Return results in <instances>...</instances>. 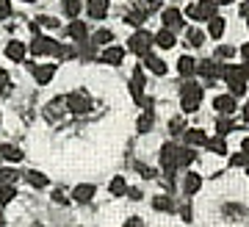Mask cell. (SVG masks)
<instances>
[{
  "mask_svg": "<svg viewBox=\"0 0 249 227\" xmlns=\"http://www.w3.org/2000/svg\"><path fill=\"white\" fill-rule=\"evenodd\" d=\"M194 150L191 147H178V144H166V147L160 150V166H163V172H166V180L172 183V175H175V169L180 166H188L194 161Z\"/></svg>",
  "mask_w": 249,
  "mask_h": 227,
  "instance_id": "obj_1",
  "label": "cell"
},
{
  "mask_svg": "<svg viewBox=\"0 0 249 227\" xmlns=\"http://www.w3.org/2000/svg\"><path fill=\"white\" fill-rule=\"evenodd\" d=\"M227 86H230V95L232 97H241L247 92V70L244 67H224L222 70Z\"/></svg>",
  "mask_w": 249,
  "mask_h": 227,
  "instance_id": "obj_2",
  "label": "cell"
},
{
  "mask_svg": "<svg viewBox=\"0 0 249 227\" xmlns=\"http://www.w3.org/2000/svg\"><path fill=\"white\" fill-rule=\"evenodd\" d=\"M202 103V86H196V83H186L183 92H180V105H183V111L186 114H194Z\"/></svg>",
  "mask_w": 249,
  "mask_h": 227,
  "instance_id": "obj_3",
  "label": "cell"
},
{
  "mask_svg": "<svg viewBox=\"0 0 249 227\" xmlns=\"http://www.w3.org/2000/svg\"><path fill=\"white\" fill-rule=\"evenodd\" d=\"M64 103H67V108H70L72 114H89L91 111V100H89V95H86L83 89L70 92V95L64 97Z\"/></svg>",
  "mask_w": 249,
  "mask_h": 227,
  "instance_id": "obj_4",
  "label": "cell"
},
{
  "mask_svg": "<svg viewBox=\"0 0 249 227\" xmlns=\"http://www.w3.org/2000/svg\"><path fill=\"white\" fill-rule=\"evenodd\" d=\"M152 34H147V31H136L133 36H130V39H127V47H130V50L136 53V56H147V53L152 50Z\"/></svg>",
  "mask_w": 249,
  "mask_h": 227,
  "instance_id": "obj_5",
  "label": "cell"
},
{
  "mask_svg": "<svg viewBox=\"0 0 249 227\" xmlns=\"http://www.w3.org/2000/svg\"><path fill=\"white\" fill-rule=\"evenodd\" d=\"M216 0H199V3H194V6H188V17L191 19H211L216 17Z\"/></svg>",
  "mask_w": 249,
  "mask_h": 227,
  "instance_id": "obj_6",
  "label": "cell"
},
{
  "mask_svg": "<svg viewBox=\"0 0 249 227\" xmlns=\"http://www.w3.org/2000/svg\"><path fill=\"white\" fill-rule=\"evenodd\" d=\"M130 92H133V100L139 105H144V70L136 67L133 70V78H130Z\"/></svg>",
  "mask_w": 249,
  "mask_h": 227,
  "instance_id": "obj_7",
  "label": "cell"
},
{
  "mask_svg": "<svg viewBox=\"0 0 249 227\" xmlns=\"http://www.w3.org/2000/svg\"><path fill=\"white\" fill-rule=\"evenodd\" d=\"M160 19H163V28H169L172 34L183 25V14H180L178 9H163L160 11Z\"/></svg>",
  "mask_w": 249,
  "mask_h": 227,
  "instance_id": "obj_8",
  "label": "cell"
},
{
  "mask_svg": "<svg viewBox=\"0 0 249 227\" xmlns=\"http://www.w3.org/2000/svg\"><path fill=\"white\" fill-rule=\"evenodd\" d=\"M55 44L53 39H47V36H34V44H31V50H34V56H47V53H53L55 50Z\"/></svg>",
  "mask_w": 249,
  "mask_h": 227,
  "instance_id": "obj_9",
  "label": "cell"
},
{
  "mask_svg": "<svg viewBox=\"0 0 249 227\" xmlns=\"http://www.w3.org/2000/svg\"><path fill=\"white\" fill-rule=\"evenodd\" d=\"M34 70V78H36V83H50L53 80V75H55V67L53 64H36V67H31Z\"/></svg>",
  "mask_w": 249,
  "mask_h": 227,
  "instance_id": "obj_10",
  "label": "cell"
},
{
  "mask_svg": "<svg viewBox=\"0 0 249 227\" xmlns=\"http://www.w3.org/2000/svg\"><path fill=\"white\" fill-rule=\"evenodd\" d=\"M194 72H199L202 78H211V80H213L216 75H222V67H219L216 61H211V58H205V61H196V70H194Z\"/></svg>",
  "mask_w": 249,
  "mask_h": 227,
  "instance_id": "obj_11",
  "label": "cell"
},
{
  "mask_svg": "<svg viewBox=\"0 0 249 227\" xmlns=\"http://www.w3.org/2000/svg\"><path fill=\"white\" fill-rule=\"evenodd\" d=\"M91 197H94V186L91 183H80V186H75V191H72V200L80 202V205H86Z\"/></svg>",
  "mask_w": 249,
  "mask_h": 227,
  "instance_id": "obj_12",
  "label": "cell"
},
{
  "mask_svg": "<svg viewBox=\"0 0 249 227\" xmlns=\"http://www.w3.org/2000/svg\"><path fill=\"white\" fill-rule=\"evenodd\" d=\"M122 58H124V50L122 47H106V50L100 53V61H106V64H122Z\"/></svg>",
  "mask_w": 249,
  "mask_h": 227,
  "instance_id": "obj_13",
  "label": "cell"
},
{
  "mask_svg": "<svg viewBox=\"0 0 249 227\" xmlns=\"http://www.w3.org/2000/svg\"><path fill=\"white\" fill-rule=\"evenodd\" d=\"M152 42L158 44V47H163V50H169V47H175V34H172L169 28H160L158 34L152 36Z\"/></svg>",
  "mask_w": 249,
  "mask_h": 227,
  "instance_id": "obj_14",
  "label": "cell"
},
{
  "mask_svg": "<svg viewBox=\"0 0 249 227\" xmlns=\"http://www.w3.org/2000/svg\"><path fill=\"white\" fill-rule=\"evenodd\" d=\"M213 108L216 111H222V114H232L235 111V97L232 95H219L213 100Z\"/></svg>",
  "mask_w": 249,
  "mask_h": 227,
  "instance_id": "obj_15",
  "label": "cell"
},
{
  "mask_svg": "<svg viewBox=\"0 0 249 227\" xmlns=\"http://www.w3.org/2000/svg\"><path fill=\"white\" fill-rule=\"evenodd\" d=\"M186 144L188 147H205L208 144V136L199 128H191V131H186Z\"/></svg>",
  "mask_w": 249,
  "mask_h": 227,
  "instance_id": "obj_16",
  "label": "cell"
},
{
  "mask_svg": "<svg viewBox=\"0 0 249 227\" xmlns=\"http://www.w3.org/2000/svg\"><path fill=\"white\" fill-rule=\"evenodd\" d=\"M142 58H144V67H150V72H155V75H166V64L160 61L158 56L147 53V56H142Z\"/></svg>",
  "mask_w": 249,
  "mask_h": 227,
  "instance_id": "obj_17",
  "label": "cell"
},
{
  "mask_svg": "<svg viewBox=\"0 0 249 227\" xmlns=\"http://www.w3.org/2000/svg\"><path fill=\"white\" fill-rule=\"evenodd\" d=\"M108 14V0H89V17L103 19Z\"/></svg>",
  "mask_w": 249,
  "mask_h": 227,
  "instance_id": "obj_18",
  "label": "cell"
},
{
  "mask_svg": "<svg viewBox=\"0 0 249 227\" xmlns=\"http://www.w3.org/2000/svg\"><path fill=\"white\" fill-rule=\"evenodd\" d=\"M199 186H202V177L196 175V172H188L186 180H183V191H186V194H196V191H199Z\"/></svg>",
  "mask_w": 249,
  "mask_h": 227,
  "instance_id": "obj_19",
  "label": "cell"
},
{
  "mask_svg": "<svg viewBox=\"0 0 249 227\" xmlns=\"http://www.w3.org/2000/svg\"><path fill=\"white\" fill-rule=\"evenodd\" d=\"M6 56H9L11 61H22V58H25V44H22V42L6 44Z\"/></svg>",
  "mask_w": 249,
  "mask_h": 227,
  "instance_id": "obj_20",
  "label": "cell"
},
{
  "mask_svg": "<svg viewBox=\"0 0 249 227\" xmlns=\"http://www.w3.org/2000/svg\"><path fill=\"white\" fill-rule=\"evenodd\" d=\"M178 70H180V75H183V78H188V75H194L196 61L191 58V56H183V58L178 61Z\"/></svg>",
  "mask_w": 249,
  "mask_h": 227,
  "instance_id": "obj_21",
  "label": "cell"
},
{
  "mask_svg": "<svg viewBox=\"0 0 249 227\" xmlns=\"http://www.w3.org/2000/svg\"><path fill=\"white\" fill-rule=\"evenodd\" d=\"M70 36L80 44L83 39H86V25H83L80 19H72V22H70Z\"/></svg>",
  "mask_w": 249,
  "mask_h": 227,
  "instance_id": "obj_22",
  "label": "cell"
},
{
  "mask_svg": "<svg viewBox=\"0 0 249 227\" xmlns=\"http://www.w3.org/2000/svg\"><path fill=\"white\" fill-rule=\"evenodd\" d=\"M0 158H6V161H22V150L19 147H11V144H6V147H0Z\"/></svg>",
  "mask_w": 249,
  "mask_h": 227,
  "instance_id": "obj_23",
  "label": "cell"
},
{
  "mask_svg": "<svg viewBox=\"0 0 249 227\" xmlns=\"http://www.w3.org/2000/svg\"><path fill=\"white\" fill-rule=\"evenodd\" d=\"M11 200H17V189L11 183H3L0 186V205H9Z\"/></svg>",
  "mask_w": 249,
  "mask_h": 227,
  "instance_id": "obj_24",
  "label": "cell"
},
{
  "mask_svg": "<svg viewBox=\"0 0 249 227\" xmlns=\"http://www.w3.org/2000/svg\"><path fill=\"white\" fill-rule=\"evenodd\" d=\"M208 34L213 36V39H219V36L224 34V19L222 17H211L208 19Z\"/></svg>",
  "mask_w": 249,
  "mask_h": 227,
  "instance_id": "obj_25",
  "label": "cell"
},
{
  "mask_svg": "<svg viewBox=\"0 0 249 227\" xmlns=\"http://www.w3.org/2000/svg\"><path fill=\"white\" fill-rule=\"evenodd\" d=\"M160 3L163 0H136V9L142 11V14H150V11L160 9Z\"/></svg>",
  "mask_w": 249,
  "mask_h": 227,
  "instance_id": "obj_26",
  "label": "cell"
},
{
  "mask_svg": "<svg viewBox=\"0 0 249 227\" xmlns=\"http://www.w3.org/2000/svg\"><path fill=\"white\" fill-rule=\"evenodd\" d=\"M208 150H213L216 155H224L227 152V144H224V136H216V139H208V144H205Z\"/></svg>",
  "mask_w": 249,
  "mask_h": 227,
  "instance_id": "obj_27",
  "label": "cell"
},
{
  "mask_svg": "<svg viewBox=\"0 0 249 227\" xmlns=\"http://www.w3.org/2000/svg\"><path fill=\"white\" fill-rule=\"evenodd\" d=\"M25 177H28V183L34 186V189H45V186H47V177L42 175V172H34V169H31Z\"/></svg>",
  "mask_w": 249,
  "mask_h": 227,
  "instance_id": "obj_28",
  "label": "cell"
},
{
  "mask_svg": "<svg viewBox=\"0 0 249 227\" xmlns=\"http://www.w3.org/2000/svg\"><path fill=\"white\" fill-rule=\"evenodd\" d=\"M108 189H111V194H114V197H122V194H127V183H124V177H114Z\"/></svg>",
  "mask_w": 249,
  "mask_h": 227,
  "instance_id": "obj_29",
  "label": "cell"
},
{
  "mask_svg": "<svg viewBox=\"0 0 249 227\" xmlns=\"http://www.w3.org/2000/svg\"><path fill=\"white\" fill-rule=\"evenodd\" d=\"M152 208L155 210H175V202H172V197H155L152 200Z\"/></svg>",
  "mask_w": 249,
  "mask_h": 227,
  "instance_id": "obj_30",
  "label": "cell"
},
{
  "mask_svg": "<svg viewBox=\"0 0 249 227\" xmlns=\"http://www.w3.org/2000/svg\"><path fill=\"white\" fill-rule=\"evenodd\" d=\"M64 11H67V17L78 19V14H80V0H64Z\"/></svg>",
  "mask_w": 249,
  "mask_h": 227,
  "instance_id": "obj_31",
  "label": "cell"
},
{
  "mask_svg": "<svg viewBox=\"0 0 249 227\" xmlns=\"http://www.w3.org/2000/svg\"><path fill=\"white\" fill-rule=\"evenodd\" d=\"M17 177H19L17 169H0V186H3V183H11V186H14V183H17Z\"/></svg>",
  "mask_w": 249,
  "mask_h": 227,
  "instance_id": "obj_32",
  "label": "cell"
},
{
  "mask_svg": "<svg viewBox=\"0 0 249 227\" xmlns=\"http://www.w3.org/2000/svg\"><path fill=\"white\" fill-rule=\"evenodd\" d=\"M186 39L191 42V47H202V42H205V34H202V31H196V28H191V31L186 34Z\"/></svg>",
  "mask_w": 249,
  "mask_h": 227,
  "instance_id": "obj_33",
  "label": "cell"
},
{
  "mask_svg": "<svg viewBox=\"0 0 249 227\" xmlns=\"http://www.w3.org/2000/svg\"><path fill=\"white\" fill-rule=\"evenodd\" d=\"M230 131H232V119H227V116H222V119L216 122V133H219V136H227Z\"/></svg>",
  "mask_w": 249,
  "mask_h": 227,
  "instance_id": "obj_34",
  "label": "cell"
},
{
  "mask_svg": "<svg viewBox=\"0 0 249 227\" xmlns=\"http://www.w3.org/2000/svg\"><path fill=\"white\" fill-rule=\"evenodd\" d=\"M150 128H152V111H147L139 116V133H147Z\"/></svg>",
  "mask_w": 249,
  "mask_h": 227,
  "instance_id": "obj_35",
  "label": "cell"
},
{
  "mask_svg": "<svg viewBox=\"0 0 249 227\" xmlns=\"http://www.w3.org/2000/svg\"><path fill=\"white\" fill-rule=\"evenodd\" d=\"M111 39H114V34H111V31H97V34L91 36V42H94V44H108Z\"/></svg>",
  "mask_w": 249,
  "mask_h": 227,
  "instance_id": "obj_36",
  "label": "cell"
},
{
  "mask_svg": "<svg viewBox=\"0 0 249 227\" xmlns=\"http://www.w3.org/2000/svg\"><path fill=\"white\" fill-rule=\"evenodd\" d=\"M11 17V0H0V19Z\"/></svg>",
  "mask_w": 249,
  "mask_h": 227,
  "instance_id": "obj_37",
  "label": "cell"
},
{
  "mask_svg": "<svg viewBox=\"0 0 249 227\" xmlns=\"http://www.w3.org/2000/svg\"><path fill=\"white\" fill-rule=\"evenodd\" d=\"M144 17H147V14H142V11H133V14H127V22H130V25H142Z\"/></svg>",
  "mask_w": 249,
  "mask_h": 227,
  "instance_id": "obj_38",
  "label": "cell"
},
{
  "mask_svg": "<svg viewBox=\"0 0 249 227\" xmlns=\"http://www.w3.org/2000/svg\"><path fill=\"white\" fill-rule=\"evenodd\" d=\"M230 161H232L235 166H247V164H249V155H244V152H241V155H232Z\"/></svg>",
  "mask_w": 249,
  "mask_h": 227,
  "instance_id": "obj_39",
  "label": "cell"
},
{
  "mask_svg": "<svg viewBox=\"0 0 249 227\" xmlns=\"http://www.w3.org/2000/svg\"><path fill=\"white\" fill-rule=\"evenodd\" d=\"M6 86H9V72H6V70H0V95L6 92Z\"/></svg>",
  "mask_w": 249,
  "mask_h": 227,
  "instance_id": "obj_40",
  "label": "cell"
},
{
  "mask_svg": "<svg viewBox=\"0 0 249 227\" xmlns=\"http://www.w3.org/2000/svg\"><path fill=\"white\" fill-rule=\"evenodd\" d=\"M136 169H139V172H142L144 177H155V172H152L150 166H144V164H136Z\"/></svg>",
  "mask_w": 249,
  "mask_h": 227,
  "instance_id": "obj_41",
  "label": "cell"
},
{
  "mask_svg": "<svg viewBox=\"0 0 249 227\" xmlns=\"http://www.w3.org/2000/svg\"><path fill=\"white\" fill-rule=\"evenodd\" d=\"M122 227H144V222L139 216H133V219H127V222H124Z\"/></svg>",
  "mask_w": 249,
  "mask_h": 227,
  "instance_id": "obj_42",
  "label": "cell"
},
{
  "mask_svg": "<svg viewBox=\"0 0 249 227\" xmlns=\"http://www.w3.org/2000/svg\"><path fill=\"white\" fill-rule=\"evenodd\" d=\"M232 53H235V50H232V47H227V44H222V47H219V56H222V58H230Z\"/></svg>",
  "mask_w": 249,
  "mask_h": 227,
  "instance_id": "obj_43",
  "label": "cell"
},
{
  "mask_svg": "<svg viewBox=\"0 0 249 227\" xmlns=\"http://www.w3.org/2000/svg\"><path fill=\"white\" fill-rule=\"evenodd\" d=\"M36 22H42V25H47V28H55V19L53 17H39Z\"/></svg>",
  "mask_w": 249,
  "mask_h": 227,
  "instance_id": "obj_44",
  "label": "cell"
},
{
  "mask_svg": "<svg viewBox=\"0 0 249 227\" xmlns=\"http://www.w3.org/2000/svg\"><path fill=\"white\" fill-rule=\"evenodd\" d=\"M169 128H172V133H178L180 128H183V119H172V125H169Z\"/></svg>",
  "mask_w": 249,
  "mask_h": 227,
  "instance_id": "obj_45",
  "label": "cell"
},
{
  "mask_svg": "<svg viewBox=\"0 0 249 227\" xmlns=\"http://www.w3.org/2000/svg\"><path fill=\"white\" fill-rule=\"evenodd\" d=\"M53 200L58 202V205H67V200H64V194H61V191H55V194H53Z\"/></svg>",
  "mask_w": 249,
  "mask_h": 227,
  "instance_id": "obj_46",
  "label": "cell"
},
{
  "mask_svg": "<svg viewBox=\"0 0 249 227\" xmlns=\"http://www.w3.org/2000/svg\"><path fill=\"white\" fill-rule=\"evenodd\" d=\"M241 152H244V155H249V139L241 141Z\"/></svg>",
  "mask_w": 249,
  "mask_h": 227,
  "instance_id": "obj_47",
  "label": "cell"
},
{
  "mask_svg": "<svg viewBox=\"0 0 249 227\" xmlns=\"http://www.w3.org/2000/svg\"><path fill=\"white\" fill-rule=\"evenodd\" d=\"M127 194H130V200H139V197H142V191H139V189H130Z\"/></svg>",
  "mask_w": 249,
  "mask_h": 227,
  "instance_id": "obj_48",
  "label": "cell"
},
{
  "mask_svg": "<svg viewBox=\"0 0 249 227\" xmlns=\"http://www.w3.org/2000/svg\"><path fill=\"white\" fill-rule=\"evenodd\" d=\"M241 56H244V58H247V61H249V42L244 44V47H241Z\"/></svg>",
  "mask_w": 249,
  "mask_h": 227,
  "instance_id": "obj_49",
  "label": "cell"
},
{
  "mask_svg": "<svg viewBox=\"0 0 249 227\" xmlns=\"http://www.w3.org/2000/svg\"><path fill=\"white\" fill-rule=\"evenodd\" d=\"M244 119H247V122H249V103L244 105Z\"/></svg>",
  "mask_w": 249,
  "mask_h": 227,
  "instance_id": "obj_50",
  "label": "cell"
},
{
  "mask_svg": "<svg viewBox=\"0 0 249 227\" xmlns=\"http://www.w3.org/2000/svg\"><path fill=\"white\" fill-rule=\"evenodd\" d=\"M216 3H219V6H230L232 0H216Z\"/></svg>",
  "mask_w": 249,
  "mask_h": 227,
  "instance_id": "obj_51",
  "label": "cell"
},
{
  "mask_svg": "<svg viewBox=\"0 0 249 227\" xmlns=\"http://www.w3.org/2000/svg\"><path fill=\"white\" fill-rule=\"evenodd\" d=\"M0 227H6V219H3V216H0Z\"/></svg>",
  "mask_w": 249,
  "mask_h": 227,
  "instance_id": "obj_52",
  "label": "cell"
},
{
  "mask_svg": "<svg viewBox=\"0 0 249 227\" xmlns=\"http://www.w3.org/2000/svg\"><path fill=\"white\" fill-rule=\"evenodd\" d=\"M244 70H247V80H249V61H247V67H244Z\"/></svg>",
  "mask_w": 249,
  "mask_h": 227,
  "instance_id": "obj_53",
  "label": "cell"
},
{
  "mask_svg": "<svg viewBox=\"0 0 249 227\" xmlns=\"http://www.w3.org/2000/svg\"><path fill=\"white\" fill-rule=\"evenodd\" d=\"M22 3H34V0H22Z\"/></svg>",
  "mask_w": 249,
  "mask_h": 227,
  "instance_id": "obj_54",
  "label": "cell"
},
{
  "mask_svg": "<svg viewBox=\"0 0 249 227\" xmlns=\"http://www.w3.org/2000/svg\"><path fill=\"white\" fill-rule=\"evenodd\" d=\"M247 175H249V164H247Z\"/></svg>",
  "mask_w": 249,
  "mask_h": 227,
  "instance_id": "obj_55",
  "label": "cell"
},
{
  "mask_svg": "<svg viewBox=\"0 0 249 227\" xmlns=\"http://www.w3.org/2000/svg\"><path fill=\"white\" fill-rule=\"evenodd\" d=\"M247 6H249V0H247Z\"/></svg>",
  "mask_w": 249,
  "mask_h": 227,
  "instance_id": "obj_56",
  "label": "cell"
},
{
  "mask_svg": "<svg viewBox=\"0 0 249 227\" xmlns=\"http://www.w3.org/2000/svg\"><path fill=\"white\" fill-rule=\"evenodd\" d=\"M247 17H249V14H247ZM247 25H249V22H247Z\"/></svg>",
  "mask_w": 249,
  "mask_h": 227,
  "instance_id": "obj_57",
  "label": "cell"
}]
</instances>
